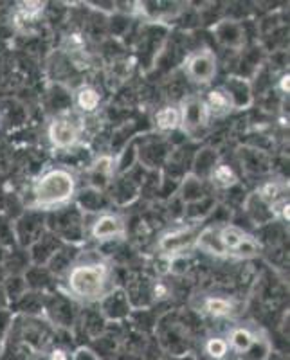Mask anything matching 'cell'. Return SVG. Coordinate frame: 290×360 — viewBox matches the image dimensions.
Wrapping results in <instances>:
<instances>
[{"label":"cell","instance_id":"cell-23","mask_svg":"<svg viewBox=\"0 0 290 360\" xmlns=\"http://www.w3.org/2000/svg\"><path fill=\"white\" fill-rule=\"evenodd\" d=\"M0 124H2V119H0Z\"/></svg>","mask_w":290,"mask_h":360},{"label":"cell","instance_id":"cell-17","mask_svg":"<svg viewBox=\"0 0 290 360\" xmlns=\"http://www.w3.org/2000/svg\"><path fill=\"white\" fill-rule=\"evenodd\" d=\"M229 344L224 337H209L204 342V353L211 360H224L229 355Z\"/></svg>","mask_w":290,"mask_h":360},{"label":"cell","instance_id":"cell-15","mask_svg":"<svg viewBox=\"0 0 290 360\" xmlns=\"http://www.w3.org/2000/svg\"><path fill=\"white\" fill-rule=\"evenodd\" d=\"M286 191H289V182H285V180H279V179H270L258 186L256 195L260 200L270 205V204H274L276 200H279V198L285 197Z\"/></svg>","mask_w":290,"mask_h":360},{"label":"cell","instance_id":"cell-1","mask_svg":"<svg viewBox=\"0 0 290 360\" xmlns=\"http://www.w3.org/2000/svg\"><path fill=\"white\" fill-rule=\"evenodd\" d=\"M193 249L222 259H251L262 252V245L253 234L229 224L202 229L195 236Z\"/></svg>","mask_w":290,"mask_h":360},{"label":"cell","instance_id":"cell-4","mask_svg":"<svg viewBox=\"0 0 290 360\" xmlns=\"http://www.w3.org/2000/svg\"><path fill=\"white\" fill-rule=\"evenodd\" d=\"M47 141L54 150H70L78 146L85 134V117L72 112H60L47 121Z\"/></svg>","mask_w":290,"mask_h":360},{"label":"cell","instance_id":"cell-22","mask_svg":"<svg viewBox=\"0 0 290 360\" xmlns=\"http://www.w3.org/2000/svg\"><path fill=\"white\" fill-rule=\"evenodd\" d=\"M278 89L282 90L283 94H289V92H290V76H289V72L283 74L282 78H279Z\"/></svg>","mask_w":290,"mask_h":360},{"label":"cell","instance_id":"cell-16","mask_svg":"<svg viewBox=\"0 0 290 360\" xmlns=\"http://www.w3.org/2000/svg\"><path fill=\"white\" fill-rule=\"evenodd\" d=\"M157 130L175 131L180 128V112L179 105H164L153 115Z\"/></svg>","mask_w":290,"mask_h":360},{"label":"cell","instance_id":"cell-20","mask_svg":"<svg viewBox=\"0 0 290 360\" xmlns=\"http://www.w3.org/2000/svg\"><path fill=\"white\" fill-rule=\"evenodd\" d=\"M168 295H170V288H168L166 283L157 281L156 285H153V299L160 301V299H166Z\"/></svg>","mask_w":290,"mask_h":360},{"label":"cell","instance_id":"cell-9","mask_svg":"<svg viewBox=\"0 0 290 360\" xmlns=\"http://www.w3.org/2000/svg\"><path fill=\"white\" fill-rule=\"evenodd\" d=\"M202 99H204V105L208 108V114L211 119L225 117V115H229L234 110L233 98L229 96V92L224 86L209 89L206 92V96H202Z\"/></svg>","mask_w":290,"mask_h":360},{"label":"cell","instance_id":"cell-14","mask_svg":"<svg viewBox=\"0 0 290 360\" xmlns=\"http://www.w3.org/2000/svg\"><path fill=\"white\" fill-rule=\"evenodd\" d=\"M209 182L217 189H231L238 184V175L233 169V166H229L225 162H218L209 172Z\"/></svg>","mask_w":290,"mask_h":360},{"label":"cell","instance_id":"cell-19","mask_svg":"<svg viewBox=\"0 0 290 360\" xmlns=\"http://www.w3.org/2000/svg\"><path fill=\"white\" fill-rule=\"evenodd\" d=\"M269 207H270V213L274 214V218H276V220H282V221H285V224H289V220H290L289 197L279 198V200H276L274 204H270Z\"/></svg>","mask_w":290,"mask_h":360},{"label":"cell","instance_id":"cell-6","mask_svg":"<svg viewBox=\"0 0 290 360\" xmlns=\"http://www.w3.org/2000/svg\"><path fill=\"white\" fill-rule=\"evenodd\" d=\"M186 78L198 86H209L215 78H217L218 70V60L217 54L213 53L209 47H202L193 53H189L182 65Z\"/></svg>","mask_w":290,"mask_h":360},{"label":"cell","instance_id":"cell-2","mask_svg":"<svg viewBox=\"0 0 290 360\" xmlns=\"http://www.w3.org/2000/svg\"><path fill=\"white\" fill-rule=\"evenodd\" d=\"M65 290L74 301L83 304L98 303L112 288V266L103 259H87L69 269Z\"/></svg>","mask_w":290,"mask_h":360},{"label":"cell","instance_id":"cell-7","mask_svg":"<svg viewBox=\"0 0 290 360\" xmlns=\"http://www.w3.org/2000/svg\"><path fill=\"white\" fill-rule=\"evenodd\" d=\"M195 236L196 234L193 227H177V229L166 231L164 234H160L157 249L166 258H175V256L184 254L186 249L193 247Z\"/></svg>","mask_w":290,"mask_h":360},{"label":"cell","instance_id":"cell-13","mask_svg":"<svg viewBox=\"0 0 290 360\" xmlns=\"http://www.w3.org/2000/svg\"><path fill=\"white\" fill-rule=\"evenodd\" d=\"M258 340V333L253 332L251 328L247 326H237L229 332L227 344L231 352L237 353L238 356L244 355L246 352H249L251 346Z\"/></svg>","mask_w":290,"mask_h":360},{"label":"cell","instance_id":"cell-18","mask_svg":"<svg viewBox=\"0 0 290 360\" xmlns=\"http://www.w3.org/2000/svg\"><path fill=\"white\" fill-rule=\"evenodd\" d=\"M18 6H20V8H18L20 17L27 22L38 20L45 9L44 2H22V4H18Z\"/></svg>","mask_w":290,"mask_h":360},{"label":"cell","instance_id":"cell-21","mask_svg":"<svg viewBox=\"0 0 290 360\" xmlns=\"http://www.w3.org/2000/svg\"><path fill=\"white\" fill-rule=\"evenodd\" d=\"M47 360H70V355L65 348H53L47 355Z\"/></svg>","mask_w":290,"mask_h":360},{"label":"cell","instance_id":"cell-8","mask_svg":"<svg viewBox=\"0 0 290 360\" xmlns=\"http://www.w3.org/2000/svg\"><path fill=\"white\" fill-rule=\"evenodd\" d=\"M90 238H94L96 242H114L121 240L127 233V225L119 214L103 213L90 224Z\"/></svg>","mask_w":290,"mask_h":360},{"label":"cell","instance_id":"cell-3","mask_svg":"<svg viewBox=\"0 0 290 360\" xmlns=\"http://www.w3.org/2000/svg\"><path fill=\"white\" fill-rule=\"evenodd\" d=\"M78 191V176L70 172L69 168L54 166V168L42 172L37 179L33 180L31 193L33 200L29 204L31 209L38 211H53L63 205L70 204Z\"/></svg>","mask_w":290,"mask_h":360},{"label":"cell","instance_id":"cell-12","mask_svg":"<svg viewBox=\"0 0 290 360\" xmlns=\"http://www.w3.org/2000/svg\"><path fill=\"white\" fill-rule=\"evenodd\" d=\"M101 105V94L92 85H82L74 92V107L78 108L80 115L94 114Z\"/></svg>","mask_w":290,"mask_h":360},{"label":"cell","instance_id":"cell-5","mask_svg":"<svg viewBox=\"0 0 290 360\" xmlns=\"http://www.w3.org/2000/svg\"><path fill=\"white\" fill-rule=\"evenodd\" d=\"M179 112H180V128L179 130L184 131L189 135L191 139H198L208 131L209 123L213 119L209 117L208 108L204 105L202 96H186L182 101L179 103Z\"/></svg>","mask_w":290,"mask_h":360},{"label":"cell","instance_id":"cell-11","mask_svg":"<svg viewBox=\"0 0 290 360\" xmlns=\"http://www.w3.org/2000/svg\"><path fill=\"white\" fill-rule=\"evenodd\" d=\"M115 166H118L115 159L112 155H108V153H103V155L96 157L89 168L90 182L96 188H105L112 180V176L115 175Z\"/></svg>","mask_w":290,"mask_h":360},{"label":"cell","instance_id":"cell-10","mask_svg":"<svg viewBox=\"0 0 290 360\" xmlns=\"http://www.w3.org/2000/svg\"><path fill=\"white\" fill-rule=\"evenodd\" d=\"M201 311L213 319H229L237 311V303L231 297L222 295H206L201 301Z\"/></svg>","mask_w":290,"mask_h":360}]
</instances>
